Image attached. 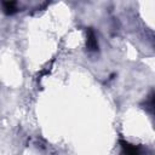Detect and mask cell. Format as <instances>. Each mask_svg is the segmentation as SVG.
<instances>
[{
  "mask_svg": "<svg viewBox=\"0 0 155 155\" xmlns=\"http://www.w3.org/2000/svg\"><path fill=\"white\" fill-rule=\"evenodd\" d=\"M121 147H122V151H124V155H139L140 151H139V148L136 147V145H132L125 140H121Z\"/></svg>",
  "mask_w": 155,
  "mask_h": 155,
  "instance_id": "obj_1",
  "label": "cell"
},
{
  "mask_svg": "<svg viewBox=\"0 0 155 155\" xmlns=\"http://www.w3.org/2000/svg\"><path fill=\"white\" fill-rule=\"evenodd\" d=\"M17 7H16V2L15 1H6L4 2V11L7 15H12L13 12H16Z\"/></svg>",
  "mask_w": 155,
  "mask_h": 155,
  "instance_id": "obj_3",
  "label": "cell"
},
{
  "mask_svg": "<svg viewBox=\"0 0 155 155\" xmlns=\"http://www.w3.org/2000/svg\"><path fill=\"white\" fill-rule=\"evenodd\" d=\"M87 47L91 51H96L98 48V42H97L96 35L92 29H88V31H87Z\"/></svg>",
  "mask_w": 155,
  "mask_h": 155,
  "instance_id": "obj_2",
  "label": "cell"
}]
</instances>
